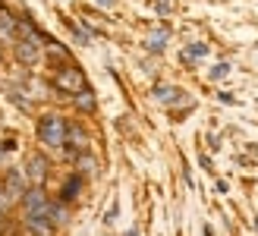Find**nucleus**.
Returning <instances> with one entry per match:
<instances>
[{"label": "nucleus", "mask_w": 258, "mask_h": 236, "mask_svg": "<svg viewBox=\"0 0 258 236\" xmlns=\"http://www.w3.org/2000/svg\"><path fill=\"white\" fill-rule=\"evenodd\" d=\"M67 120H63L60 113H44V116H38V126H35V133H38V142H41L44 148L50 151H63V145H67Z\"/></svg>", "instance_id": "1"}, {"label": "nucleus", "mask_w": 258, "mask_h": 236, "mask_svg": "<svg viewBox=\"0 0 258 236\" xmlns=\"http://www.w3.org/2000/svg\"><path fill=\"white\" fill-rule=\"evenodd\" d=\"M19 205H22V217H38V214L47 217L54 199L44 192V186H29V189H25V195L19 199Z\"/></svg>", "instance_id": "2"}, {"label": "nucleus", "mask_w": 258, "mask_h": 236, "mask_svg": "<svg viewBox=\"0 0 258 236\" xmlns=\"http://www.w3.org/2000/svg\"><path fill=\"white\" fill-rule=\"evenodd\" d=\"M22 176L29 186H44L47 176H50V161L44 151H29L25 157V167H22Z\"/></svg>", "instance_id": "3"}, {"label": "nucleus", "mask_w": 258, "mask_h": 236, "mask_svg": "<svg viewBox=\"0 0 258 236\" xmlns=\"http://www.w3.org/2000/svg\"><path fill=\"white\" fill-rule=\"evenodd\" d=\"M54 88L57 91H63V95H79V91H85L88 88V82H85V73L79 70V67H60L57 73H54Z\"/></svg>", "instance_id": "4"}, {"label": "nucleus", "mask_w": 258, "mask_h": 236, "mask_svg": "<svg viewBox=\"0 0 258 236\" xmlns=\"http://www.w3.org/2000/svg\"><path fill=\"white\" fill-rule=\"evenodd\" d=\"M13 57L25 67H32V63L41 60V44H38V38H16L13 41Z\"/></svg>", "instance_id": "5"}, {"label": "nucleus", "mask_w": 258, "mask_h": 236, "mask_svg": "<svg viewBox=\"0 0 258 236\" xmlns=\"http://www.w3.org/2000/svg\"><path fill=\"white\" fill-rule=\"evenodd\" d=\"M0 186H4V195L10 202H19L25 195V189H29V183H25L22 170H7V173L0 176Z\"/></svg>", "instance_id": "6"}, {"label": "nucleus", "mask_w": 258, "mask_h": 236, "mask_svg": "<svg viewBox=\"0 0 258 236\" xmlns=\"http://www.w3.org/2000/svg\"><path fill=\"white\" fill-rule=\"evenodd\" d=\"M22 227H25V233H29V236H54L57 233V227L50 224V217H44V214L22 217Z\"/></svg>", "instance_id": "7"}, {"label": "nucleus", "mask_w": 258, "mask_h": 236, "mask_svg": "<svg viewBox=\"0 0 258 236\" xmlns=\"http://www.w3.org/2000/svg\"><path fill=\"white\" fill-rule=\"evenodd\" d=\"M16 25H19V19L10 10L0 7V41H16Z\"/></svg>", "instance_id": "8"}, {"label": "nucleus", "mask_w": 258, "mask_h": 236, "mask_svg": "<svg viewBox=\"0 0 258 236\" xmlns=\"http://www.w3.org/2000/svg\"><path fill=\"white\" fill-rule=\"evenodd\" d=\"M47 217H50V224L60 230V227H67V220H70V208L63 205V202H54V205H50V211H47Z\"/></svg>", "instance_id": "9"}, {"label": "nucleus", "mask_w": 258, "mask_h": 236, "mask_svg": "<svg viewBox=\"0 0 258 236\" xmlns=\"http://www.w3.org/2000/svg\"><path fill=\"white\" fill-rule=\"evenodd\" d=\"M79 189H82V176H79V173H73L67 183H63V189H60V202H63V205H67V202H73Z\"/></svg>", "instance_id": "10"}, {"label": "nucleus", "mask_w": 258, "mask_h": 236, "mask_svg": "<svg viewBox=\"0 0 258 236\" xmlns=\"http://www.w3.org/2000/svg\"><path fill=\"white\" fill-rule=\"evenodd\" d=\"M73 101H76V107H79L82 113H92V110H95V95H92V88H85V91H79V95H73Z\"/></svg>", "instance_id": "11"}, {"label": "nucleus", "mask_w": 258, "mask_h": 236, "mask_svg": "<svg viewBox=\"0 0 258 236\" xmlns=\"http://www.w3.org/2000/svg\"><path fill=\"white\" fill-rule=\"evenodd\" d=\"M179 95H183V91L170 88V85H158V88H154V98H158L161 104H173V101H179Z\"/></svg>", "instance_id": "12"}, {"label": "nucleus", "mask_w": 258, "mask_h": 236, "mask_svg": "<svg viewBox=\"0 0 258 236\" xmlns=\"http://www.w3.org/2000/svg\"><path fill=\"white\" fill-rule=\"evenodd\" d=\"M164 44H167V32H154V35L148 38V47H151V50H164Z\"/></svg>", "instance_id": "13"}, {"label": "nucleus", "mask_w": 258, "mask_h": 236, "mask_svg": "<svg viewBox=\"0 0 258 236\" xmlns=\"http://www.w3.org/2000/svg\"><path fill=\"white\" fill-rule=\"evenodd\" d=\"M205 54H208V47H205V44H192L186 50V60H196V57H205Z\"/></svg>", "instance_id": "14"}, {"label": "nucleus", "mask_w": 258, "mask_h": 236, "mask_svg": "<svg viewBox=\"0 0 258 236\" xmlns=\"http://www.w3.org/2000/svg\"><path fill=\"white\" fill-rule=\"evenodd\" d=\"M230 73V67H227V63H217V67L211 70V79H221V76H227Z\"/></svg>", "instance_id": "15"}, {"label": "nucleus", "mask_w": 258, "mask_h": 236, "mask_svg": "<svg viewBox=\"0 0 258 236\" xmlns=\"http://www.w3.org/2000/svg\"><path fill=\"white\" fill-rule=\"evenodd\" d=\"M7 233V224H4V217H0V236H4Z\"/></svg>", "instance_id": "16"}, {"label": "nucleus", "mask_w": 258, "mask_h": 236, "mask_svg": "<svg viewBox=\"0 0 258 236\" xmlns=\"http://www.w3.org/2000/svg\"><path fill=\"white\" fill-rule=\"evenodd\" d=\"M101 4H110V0H101Z\"/></svg>", "instance_id": "17"}]
</instances>
